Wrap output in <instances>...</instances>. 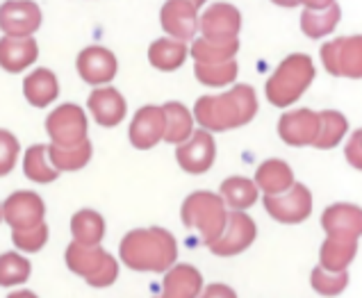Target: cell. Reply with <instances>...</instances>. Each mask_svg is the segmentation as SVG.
Segmentation results:
<instances>
[{"label": "cell", "instance_id": "6da1fadb", "mask_svg": "<svg viewBox=\"0 0 362 298\" xmlns=\"http://www.w3.org/2000/svg\"><path fill=\"white\" fill-rule=\"evenodd\" d=\"M257 114L255 89L237 85L226 94L201 96L194 105V121L208 132H226L251 123Z\"/></svg>", "mask_w": 362, "mask_h": 298}, {"label": "cell", "instance_id": "d6a6232c", "mask_svg": "<svg viewBox=\"0 0 362 298\" xmlns=\"http://www.w3.org/2000/svg\"><path fill=\"white\" fill-rule=\"evenodd\" d=\"M319 114H322V130H319L315 148H322V150L335 148L346 135L349 121L344 114H339L335 109H324V112H319Z\"/></svg>", "mask_w": 362, "mask_h": 298}, {"label": "cell", "instance_id": "3957f363", "mask_svg": "<svg viewBox=\"0 0 362 298\" xmlns=\"http://www.w3.org/2000/svg\"><path fill=\"white\" fill-rule=\"evenodd\" d=\"M315 80V61L310 55L294 53L285 57L267 80L264 94L274 107H289L301 98Z\"/></svg>", "mask_w": 362, "mask_h": 298}, {"label": "cell", "instance_id": "1f68e13d", "mask_svg": "<svg viewBox=\"0 0 362 298\" xmlns=\"http://www.w3.org/2000/svg\"><path fill=\"white\" fill-rule=\"evenodd\" d=\"M237 50H240V41H230V44H214L208 39H194V44L189 48V55L194 61H201V64H221V61L235 59Z\"/></svg>", "mask_w": 362, "mask_h": 298}, {"label": "cell", "instance_id": "44dd1931", "mask_svg": "<svg viewBox=\"0 0 362 298\" xmlns=\"http://www.w3.org/2000/svg\"><path fill=\"white\" fill-rule=\"evenodd\" d=\"M23 96L33 107L44 109L53 105L59 96V82L57 76L50 68H35L23 80Z\"/></svg>", "mask_w": 362, "mask_h": 298}, {"label": "cell", "instance_id": "74e56055", "mask_svg": "<svg viewBox=\"0 0 362 298\" xmlns=\"http://www.w3.org/2000/svg\"><path fill=\"white\" fill-rule=\"evenodd\" d=\"M18 139L9 130H0V178L14 171L18 162Z\"/></svg>", "mask_w": 362, "mask_h": 298}, {"label": "cell", "instance_id": "ee69618b", "mask_svg": "<svg viewBox=\"0 0 362 298\" xmlns=\"http://www.w3.org/2000/svg\"><path fill=\"white\" fill-rule=\"evenodd\" d=\"M7 298H37V294H33V292H12Z\"/></svg>", "mask_w": 362, "mask_h": 298}, {"label": "cell", "instance_id": "f6af8a7d", "mask_svg": "<svg viewBox=\"0 0 362 298\" xmlns=\"http://www.w3.org/2000/svg\"><path fill=\"white\" fill-rule=\"evenodd\" d=\"M189 3H194L196 7H201V5H205V3H208V0H189Z\"/></svg>", "mask_w": 362, "mask_h": 298}, {"label": "cell", "instance_id": "4dcf8cb0", "mask_svg": "<svg viewBox=\"0 0 362 298\" xmlns=\"http://www.w3.org/2000/svg\"><path fill=\"white\" fill-rule=\"evenodd\" d=\"M23 173L28 180L39 182V184H48V182H55L59 171L50 164L48 160V146H30L25 157H23Z\"/></svg>", "mask_w": 362, "mask_h": 298}, {"label": "cell", "instance_id": "ac0fdd59", "mask_svg": "<svg viewBox=\"0 0 362 298\" xmlns=\"http://www.w3.org/2000/svg\"><path fill=\"white\" fill-rule=\"evenodd\" d=\"M322 228L330 237H362V208L351 203H335L324 210Z\"/></svg>", "mask_w": 362, "mask_h": 298}, {"label": "cell", "instance_id": "83f0119b", "mask_svg": "<svg viewBox=\"0 0 362 298\" xmlns=\"http://www.w3.org/2000/svg\"><path fill=\"white\" fill-rule=\"evenodd\" d=\"M337 66L339 78L362 80V35L337 37Z\"/></svg>", "mask_w": 362, "mask_h": 298}, {"label": "cell", "instance_id": "4fadbf2b", "mask_svg": "<svg viewBox=\"0 0 362 298\" xmlns=\"http://www.w3.org/2000/svg\"><path fill=\"white\" fill-rule=\"evenodd\" d=\"M46 205L35 191H14L3 203V221L12 230H25L44 223Z\"/></svg>", "mask_w": 362, "mask_h": 298}, {"label": "cell", "instance_id": "2e32d148", "mask_svg": "<svg viewBox=\"0 0 362 298\" xmlns=\"http://www.w3.org/2000/svg\"><path fill=\"white\" fill-rule=\"evenodd\" d=\"M76 66H78L80 78L85 80L87 85L105 87L107 82L115 80L117 71H119V61L112 50L103 48V46H89L78 55Z\"/></svg>", "mask_w": 362, "mask_h": 298}, {"label": "cell", "instance_id": "e0dca14e", "mask_svg": "<svg viewBox=\"0 0 362 298\" xmlns=\"http://www.w3.org/2000/svg\"><path fill=\"white\" fill-rule=\"evenodd\" d=\"M87 107L100 128H117L126 119V98L115 87H96L87 98Z\"/></svg>", "mask_w": 362, "mask_h": 298}, {"label": "cell", "instance_id": "ffe728a7", "mask_svg": "<svg viewBox=\"0 0 362 298\" xmlns=\"http://www.w3.org/2000/svg\"><path fill=\"white\" fill-rule=\"evenodd\" d=\"M203 292V275L192 264H173L164 271L162 294L155 298H199Z\"/></svg>", "mask_w": 362, "mask_h": 298}, {"label": "cell", "instance_id": "603a6c76", "mask_svg": "<svg viewBox=\"0 0 362 298\" xmlns=\"http://www.w3.org/2000/svg\"><path fill=\"white\" fill-rule=\"evenodd\" d=\"M358 255V239L354 237H328L319 251V266L328 271H346Z\"/></svg>", "mask_w": 362, "mask_h": 298}, {"label": "cell", "instance_id": "d6986e66", "mask_svg": "<svg viewBox=\"0 0 362 298\" xmlns=\"http://www.w3.org/2000/svg\"><path fill=\"white\" fill-rule=\"evenodd\" d=\"M39 57L35 37H0V68L7 73H23Z\"/></svg>", "mask_w": 362, "mask_h": 298}, {"label": "cell", "instance_id": "e575fe53", "mask_svg": "<svg viewBox=\"0 0 362 298\" xmlns=\"http://www.w3.org/2000/svg\"><path fill=\"white\" fill-rule=\"evenodd\" d=\"M310 285L319 296L333 298L339 296L349 287V273L346 271H328L324 266H315L310 273Z\"/></svg>", "mask_w": 362, "mask_h": 298}, {"label": "cell", "instance_id": "8fae6325", "mask_svg": "<svg viewBox=\"0 0 362 298\" xmlns=\"http://www.w3.org/2000/svg\"><path fill=\"white\" fill-rule=\"evenodd\" d=\"M322 130V114L315 109H292L278 119V137L287 146H315Z\"/></svg>", "mask_w": 362, "mask_h": 298}, {"label": "cell", "instance_id": "7bdbcfd3", "mask_svg": "<svg viewBox=\"0 0 362 298\" xmlns=\"http://www.w3.org/2000/svg\"><path fill=\"white\" fill-rule=\"evenodd\" d=\"M272 3L278 5V7H296L298 0H272Z\"/></svg>", "mask_w": 362, "mask_h": 298}, {"label": "cell", "instance_id": "7c38bea8", "mask_svg": "<svg viewBox=\"0 0 362 298\" xmlns=\"http://www.w3.org/2000/svg\"><path fill=\"white\" fill-rule=\"evenodd\" d=\"M41 7L35 0H5L0 5V32L5 37H33L41 28Z\"/></svg>", "mask_w": 362, "mask_h": 298}, {"label": "cell", "instance_id": "f35d334b", "mask_svg": "<svg viewBox=\"0 0 362 298\" xmlns=\"http://www.w3.org/2000/svg\"><path fill=\"white\" fill-rule=\"evenodd\" d=\"M344 157L351 167L362 171V130H356L354 135L349 137L346 148H344Z\"/></svg>", "mask_w": 362, "mask_h": 298}, {"label": "cell", "instance_id": "4316f807", "mask_svg": "<svg viewBox=\"0 0 362 298\" xmlns=\"http://www.w3.org/2000/svg\"><path fill=\"white\" fill-rule=\"evenodd\" d=\"M339 18H342V9L337 3L328 5L324 9H303L301 14V30L310 39H319L330 35L337 28Z\"/></svg>", "mask_w": 362, "mask_h": 298}, {"label": "cell", "instance_id": "ba28073f", "mask_svg": "<svg viewBox=\"0 0 362 298\" xmlns=\"http://www.w3.org/2000/svg\"><path fill=\"white\" fill-rule=\"evenodd\" d=\"M199 30L203 39L214 41V44L240 41L237 37L242 30V14L230 3H214L199 16Z\"/></svg>", "mask_w": 362, "mask_h": 298}, {"label": "cell", "instance_id": "d590c367", "mask_svg": "<svg viewBox=\"0 0 362 298\" xmlns=\"http://www.w3.org/2000/svg\"><path fill=\"white\" fill-rule=\"evenodd\" d=\"M33 266L18 253H3L0 255V287H16L30 278Z\"/></svg>", "mask_w": 362, "mask_h": 298}, {"label": "cell", "instance_id": "60d3db41", "mask_svg": "<svg viewBox=\"0 0 362 298\" xmlns=\"http://www.w3.org/2000/svg\"><path fill=\"white\" fill-rule=\"evenodd\" d=\"M199 298H237L235 290L228 285H221V282H214V285H208L205 290L199 294Z\"/></svg>", "mask_w": 362, "mask_h": 298}, {"label": "cell", "instance_id": "7a4b0ae2", "mask_svg": "<svg viewBox=\"0 0 362 298\" xmlns=\"http://www.w3.org/2000/svg\"><path fill=\"white\" fill-rule=\"evenodd\" d=\"M119 255L121 262L132 271L164 273L175 264L178 244L164 228H137L121 239Z\"/></svg>", "mask_w": 362, "mask_h": 298}, {"label": "cell", "instance_id": "484cf974", "mask_svg": "<svg viewBox=\"0 0 362 298\" xmlns=\"http://www.w3.org/2000/svg\"><path fill=\"white\" fill-rule=\"evenodd\" d=\"M219 196L223 198L226 208L244 212L251 208V205H255L257 196H260V189H257V184L253 180H248L244 176H233L221 182Z\"/></svg>", "mask_w": 362, "mask_h": 298}, {"label": "cell", "instance_id": "bcb514c9", "mask_svg": "<svg viewBox=\"0 0 362 298\" xmlns=\"http://www.w3.org/2000/svg\"><path fill=\"white\" fill-rule=\"evenodd\" d=\"M0 221H3V205H0Z\"/></svg>", "mask_w": 362, "mask_h": 298}, {"label": "cell", "instance_id": "277c9868", "mask_svg": "<svg viewBox=\"0 0 362 298\" xmlns=\"http://www.w3.org/2000/svg\"><path fill=\"white\" fill-rule=\"evenodd\" d=\"M180 219L187 228L201 232V239L205 246H210L221 237L228 219V208L219 193L212 191H194L182 203Z\"/></svg>", "mask_w": 362, "mask_h": 298}, {"label": "cell", "instance_id": "7402d4cb", "mask_svg": "<svg viewBox=\"0 0 362 298\" xmlns=\"http://www.w3.org/2000/svg\"><path fill=\"white\" fill-rule=\"evenodd\" d=\"M253 182L257 184V189H260L264 196H276V193L287 191L296 180H294V171L287 162L267 160L257 167Z\"/></svg>", "mask_w": 362, "mask_h": 298}, {"label": "cell", "instance_id": "ab89813d", "mask_svg": "<svg viewBox=\"0 0 362 298\" xmlns=\"http://www.w3.org/2000/svg\"><path fill=\"white\" fill-rule=\"evenodd\" d=\"M322 61H324V68L328 71L330 76L339 78V66H337V44L335 39L328 41V44L322 46Z\"/></svg>", "mask_w": 362, "mask_h": 298}, {"label": "cell", "instance_id": "cb8c5ba5", "mask_svg": "<svg viewBox=\"0 0 362 298\" xmlns=\"http://www.w3.org/2000/svg\"><path fill=\"white\" fill-rule=\"evenodd\" d=\"M189 55V48L185 41L178 39H171V37H162V39H155L151 48H148V61L151 66H155L158 71H175L185 64V59Z\"/></svg>", "mask_w": 362, "mask_h": 298}, {"label": "cell", "instance_id": "8992f818", "mask_svg": "<svg viewBox=\"0 0 362 298\" xmlns=\"http://www.w3.org/2000/svg\"><path fill=\"white\" fill-rule=\"evenodd\" d=\"M87 128L89 123L85 109L74 105V102L59 105L46 119V132L53 146H78L87 139Z\"/></svg>", "mask_w": 362, "mask_h": 298}, {"label": "cell", "instance_id": "b9f144b4", "mask_svg": "<svg viewBox=\"0 0 362 298\" xmlns=\"http://www.w3.org/2000/svg\"><path fill=\"white\" fill-rule=\"evenodd\" d=\"M305 9H324V7H328V5H333L335 0H298Z\"/></svg>", "mask_w": 362, "mask_h": 298}, {"label": "cell", "instance_id": "5b68a950", "mask_svg": "<svg viewBox=\"0 0 362 298\" xmlns=\"http://www.w3.org/2000/svg\"><path fill=\"white\" fill-rule=\"evenodd\" d=\"M64 258L69 269L85 278L91 287H110L119 275V262L105 249H100V244L85 246L71 242Z\"/></svg>", "mask_w": 362, "mask_h": 298}, {"label": "cell", "instance_id": "836d02e7", "mask_svg": "<svg viewBox=\"0 0 362 298\" xmlns=\"http://www.w3.org/2000/svg\"><path fill=\"white\" fill-rule=\"evenodd\" d=\"M237 71H240L237 59L221 61V64H201V61H196L194 64V76L205 87L230 85V82H235V78H237Z\"/></svg>", "mask_w": 362, "mask_h": 298}, {"label": "cell", "instance_id": "9c48e42d", "mask_svg": "<svg viewBox=\"0 0 362 298\" xmlns=\"http://www.w3.org/2000/svg\"><path fill=\"white\" fill-rule=\"evenodd\" d=\"M257 237V225L255 221L248 217L242 210H233L228 212V219H226V228L221 232V237L212 242L208 249L212 255H219V258H233V255L244 253L248 246H251Z\"/></svg>", "mask_w": 362, "mask_h": 298}, {"label": "cell", "instance_id": "52a82bcc", "mask_svg": "<svg viewBox=\"0 0 362 298\" xmlns=\"http://www.w3.org/2000/svg\"><path fill=\"white\" fill-rule=\"evenodd\" d=\"M267 214L278 223H303L313 214V193L301 182H294L292 187L276 196H264Z\"/></svg>", "mask_w": 362, "mask_h": 298}, {"label": "cell", "instance_id": "9a60e30c", "mask_svg": "<svg viewBox=\"0 0 362 298\" xmlns=\"http://www.w3.org/2000/svg\"><path fill=\"white\" fill-rule=\"evenodd\" d=\"M164 130H167L164 109L158 105H144L141 109H137V114L132 117L128 137L137 150H151L164 139Z\"/></svg>", "mask_w": 362, "mask_h": 298}, {"label": "cell", "instance_id": "f546056e", "mask_svg": "<svg viewBox=\"0 0 362 298\" xmlns=\"http://www.w3.org/2000/svg\"><path fill=\"white\" fill-rule=\"evenodd\" d=\"M71 232H74V242L96 246L105 237V219L96 210H80L71 219Z\"/></svg>", "mask_w": 362, "mask_h": 298}, {"label": "cell", "instance_id": "8d00e7d4", "mask_svg": "<svg viewBox=\"0 0 362 298\" xmlns=\"http://www.w3.org/2000/svg\"><path fill=\"white\" fill-rule=\"evenodd\" d=\"M12 242L18 251L23 253H37L46 246L48 242V225L39 223L35 228H25V230H12Z\"/></svg>", "mask_w": 362, "mask_h": 298}, {"label": "cell", "instance_id": "d4e9b609", "mask_svg": "<svg viewBox=\"0 0 362 298\" xmlns=\"http://www.w3.org/2000/svg\"><path fill=\"white\" fill-rule=\"evenodd\" d=\"M164 109V117H167V130H164V141L178 143L187 141L194 132V114L182 105L178 100H171V102H164L162 105Z\"/></svg>", "mask_w": 362, "mask_h": 298}, {"label": "cell", "instance_id": "30bf717a", "mask_svg": "<svg viewBox=\"0 0 362 298\" xmlns=\"http://www.w3.org/2000/svg\"><path fill=\"white\" fill-rule=\"evenodd\" d=\"M216 157V143L212 132L208 130H194L187 141L175 146V160H178L180 169L192 173V176H201V173L210 171Z\"/></svg>", "mask_w": 362, "mask_h": 298}, {"label": "cell", "instance_id": "5bb4252c", "mask_svg": "<svg viewBox=\"0 0 362 298\" xmlns=\"http://www.w3.org/2000/svg\"><path fill=\"white\" fill-rule=\"evenodd\" d=\"M160 23L171 39L187 44L199 32V7L189 0H167L160 9Z\"/></svg>", "mask_w": 362, "mask_h": 298}, {"label": "cell", "instance_id": "f1b7e54d", "mask_svg": "<svg viewBox=\"0 0 362 298\" xmlns=\"http://www.w3.org/2000/svg\"><path fill=\"white\" fill-rule=\"evenodd\" d=\"M91 153H94V148H91L89 139L78 143V146H66V148L64 146H53V143H50V146H48V160L59 173L62 171H80V169H85L89 164Z\"/></svg>", "mask_w": 362, "mask_h": 298}]
</instances>
